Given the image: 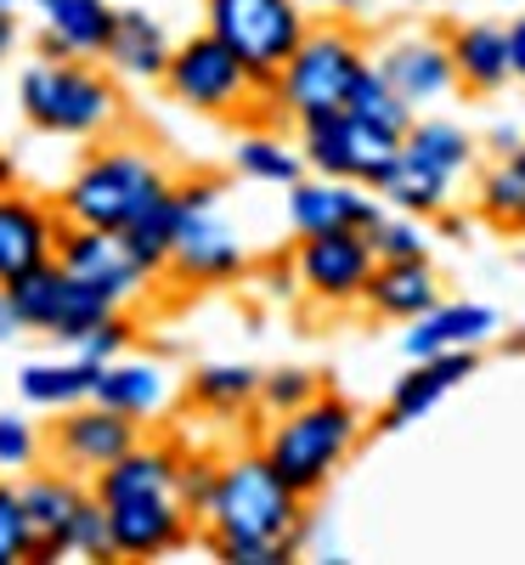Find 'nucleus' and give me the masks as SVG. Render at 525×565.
Here are the masks:
<instances>
[{"mask_svg": "<svg viewBox=\"0 0 525 565\" xmlns=\"http://www.w3.org/2000/svg\"><path fill=\"white\" fill-rule=\"evenodd\" d=\"M373 63V52L362 45L356 29H345V18H317L306 29V40L294 45V57L277 68V79L260 90V125H282L300 130L306 119L340 114L351 103V90L362 79V68Z\"/></svg>", "mask_w": 525, "mask_h": 565, "instance_id": "1", "label": "nucleus"}, {"mask_svg": "<svg viewBox=\"0 0 525 565\" xmlns=\"http://www.w3.org/2000/svg\"><path fill=\"white\" fill-rule=\"evenodd\" d=\"M226 537H255V543H311V514L306 498L271 469V458L260 447H237L221 452V481L215 498L204 509V548L226 543Z\"/></svg>", "mask_w": 525, "mask_h": 565, "instance_id": "2", "label": "nucleus"}, {"mask_svg": "<svg viewBox=\"0 0 525 565\" xmlns=\"http://www.w3.org/2000/svg\"><path fill=\"white\" fill-rule=\"evenodd\" d=\"M175 186V175L164 170V159L141 141H103L79 159V170L63 181L57 210L68 226H108L125 232L148 215L164 193Z\"/></svg>", "mask_w": 525, "mask_h": 565, "instance_id": "3", "label": "nucleus"}, {"mask_svg": "<svg viewBox=\"0 0 525 565\" xmlns=\"http://www.w3.org/2000/svg\"><path fill=\"white\" fill-rule=\"evenodd\" d=\"M367 441V413L340 396V391H322L317 402L294 407V413H282L271 418L266 430H260V452L271 458V469L282 481H289L306 503L340 476L345 458Z\"/></svg>", "mask_w": 525, "mask_h": 565, "instance_id": "4", "label": "nucleus"}, {"mask_svg": "<svg viewBox=\"0 0 525 565\" xmlns=\"http://www.w3.org/2000/svg\"><path fill=\"white\" fill-rule=\"evenodd\" d=\"M18 108L34 130L63 141H108L125 125V97L114 68H97L90 57H63V63L40 57L18 79Z\"/></svg>", "mask_w": 525, "mask_h": 565, "instance_id": "5", "label": "nucleus"}, {"mask_svg": "<svg viewBox=\"0 0 525 565\" xmlns=\"http://www.w3.org/2000/svg\"><path fill=\"white\" fill-rule=\"evenodd\" d=\"M170 90V103H181L186 114H204V119H232V125H249L260 108V79L244 68V57L232 52L226 40H215L210 29L175 40L170 68L159 79Z\"/></svg>", "mask_w": 525, "mask_h": 565, "instance_id": "6", "label": "nucleus"}, {"mask_svg": "<svg viewBox=\"0 0 525 565\" xmlns=\"http://www.w3.org/2000/svg\"><path fill=\"white\" fill-rule=\"evenodd\" d=\"M204 29L215 40H226L244 68L271 85L277 68L294 57V45L311 29V12L300 0H204Z\"/></svg>", "mask_w": 525, "mask_h": 565, "instance_id": "7", "label": "nucleus"}, {"mask_svg": "<svg viewBox=\"0 0 525 565\" xmlns=\"http://www.w3.org/2000/svg\"><path fill=\"white\" fill-rule=\"evenodd\" d=\"M7 295H12V306H18V317H23V334H45V340H57V345H68V351H74L108 311H119L108 295H97L90 282H79V277L63 271L57 260L29 266L23 277H12Z\"/></svg>", "mask_w": 525, "mask_h": 565, "instance_id": "8", "label": "nucleus"}, {"mask_svg": "<svg viewBox=\"0 0 525 565\" xmlns=\"http://www.w3.org/2000/svg\"><path fill=\"white\" fill-rule=\"evenodd\" d=\"M373 238L362 226H340V232H311L294 238V271H300V295L317 311H356L367 282H373Z\"/></svg>", "mask_w": 525, "mask_h": 565, "instance_id": "9", "label": "nucleus"}, {"mask_svg": "<svg viewBox=\"0 0 525 565\" xmlns=\"http://www.w3.org/2000/svg\"><path fill=\"white\" fill-rule=\"evenodd\" d=\"M300 153H306V170H317V175L378 186V175H385L401 153V136H390V130L367 125L362 114L340 108V114H322V119L300 125Z\"/></svg>", "mask_w": 525, "mask_h": 565, "instance_id": "10", "label": "nucleus"}, {"mask_svg": "<svg viewBox=\"0 0 525 565\" xmlns=\"http://www.w3.org/2000/svg\"><path fill=\"white\" fill-rule=\"evenodd\" d=\"M141 430H148L141 418H130V413H119V407H108L97 396L74 402V407H63L52 424H45V463H57V469H68V476L90 481L119 452H130L141 441Z\"/></svg>", "mask_w": 525, "mask_h": 565, "instance_id": "11", "label": "nucleus"}, {"mask_svg": "<svg viewBox=\"0 0 525 565\" xmlns=\"http://www.w3.org/2000/svg\"><path fill=\"white\" fill-rule=\"evenodd\" d=\"M57 266L74 271L79 282H90L97 295H108L114 306H136L153 295L159 271L136 255V244L125 232H108V226H63L57 238Z\"/></svg>", "mask_w": 525, "mask_h": 565, "instance_id": "12", "label": "nucleus"}, {"mask_svg": "<svg viewBox=\"0 0 525 565\" xmlns=\"http://www.w3.org/2000/svg\"><path fill=\"white\" fill-rule=\"evenodd\" d=\"M103 509H108V532H114V559H164L204 537L193 509L175 492H136V498H114Z\"/></svg>", "mask_w": 525, "mask_h": 565, "instance_id": "13", "label": "nucleus"}, {"mask_svg": "<svg viewBox=\"0 0 525 565\" xmlns=\"http://www.w3.org/2000/svg\"><path fill=\"white\" fill-rule=\"evenodd\" d=\"M249 271H255V260H249L244 238H237V226L221 221V210H204V215L181 221L164 282H175V289H226V282H244Z\"/></svg>", "mask_w": 525, "mask_h": 565, "instance_id": "14", "label": "nucleus"}, {"mask_svg": "<svg viewBox=\"0 0 525 565\" xmlns=\"http://www.w3.org/2000/svg\"><path fill=\"white\" fill-rule=\"evenodd\" d=\"M282 215H289L294 238H311V232H340V226H373L385 215V199L362 181H340V175H317L306 170L294 186H282Z\"/></svg>", "mask_w": 525, "mask_h": 565, "instance_id": "15", "label": "nucleus"}, {"mask_svg": "<svg viewBox=\"0 0 525 565\" xmlns=\"http://www.w3.org/2000/svg\"><path fill=\"white\" fill-rule=\"evenodd\" d=\"M373 68L385 74L418 114L463 90V85H458V63H452L447 34H401V40H390V45H378V52H373Z\"/></svg>", "mask_w": 525, "mask_h": 565, "instance_id": "16", "label": "nucleus"}, {"mask_svg": "<svg viewBox=\"0 0 525 565\" xmlns=\"http://www.w3.org/2000/svg\"><path fill=\"white\" fill-rule=\"evenodd\" d=\"M18 492H23L29 526H34V554H29V565L68 559V526H74V514H79L85 498H90V481L68 476V469H57V463H40V469H29V476H18Z\"/></svg>", "mask_w": 525, "mask_h": 565, "instance_id": "17", "label": "nucleus"}, {"mask_svg": "<svg viewBox=\"0 0 525 565\" xmlns=\"http://www.w3.org/2000/svg\"><path fill=\"white\" fill-rule=\"evenodd\" d=\"M481 373V351H436V356H413V367L390 385L385 413L373 418V430H407L413 418H424L429 407H441L458 385H469Z\"/></svg>", "mask_w": 525, "mask_h": 565, "instance_id": "18", "label": "nucleus"}, {"mask_svg": "<svg viewBox=\"0 0 525 565\" xmlns=\"http://www.w3.org/2000/svg\"><path fill=\"white\" fill-rule=\"evenodd\" d=\"M63 210L57 199H29L18 186L0 193V282L23 277L29 266L57 260V238H63Z\"/></svg>", "mask_w": 525, "mask_h": 565, "instance_id": "19", "label": "nucleus"}, {"mask_svg": "<svg viewBox=\"0 0 525 565\" xmlns=\"http://www.w3.org/2000/svg\"><path fill=\"white\" fill-rule=\"evenodd\" d=\"M40 40H34V52L45 63H63V57H90L97 63L108 52V40H114V18L119 7H108V0H40Z\"/></svg>", "mask_w": 525, "mask_h": 565, "instance_id": "20", "label": "nucleus"}, {"mask_svg": "<svg viewBox=\"0 0 525 565\" xmlns=\"http://www.w3.org/2000/svg\"><path fill=\"white\" fill-rule=\"evenodd\" d=\"M503 334V317L481 300H441L429 306L418 322H407V356H436V351H481Z\"/></svg>", "mask_w": 525, "mask_h": 565, "instance_id": "21", "label": "nucleus"}, {"mask_svg": "<svg viewBox=\"0 0 525 565\" xmlns=\"http://www.w3.org/2000/svg\"><path fill=\"white\" fill-rule=\"evenodd\" d=\"M429 306H441V271L429 255L418 260H378L373 266V282L362 295V311L378 317V322H418Z\"/></svg>", "mask_w": 525, "mask_h": 565, "instance_id": "22", "label": "nucleus"}, {"mask_svg": "<svg viewBox=\"0 0 525 565\" xmlns=\"http://www.w3.org/2000/svg\"><path fill=\"white\" fill-rule=\"evenodd\" d=\"M452 63H458V85L469 97H497L503 85H514V63H508V23H458L447 34Z\"/></svg>", "mask_w": 525, "mask_h": 565, "instance_id": "23", "label": "nucleus"}, {"mask_svg": "<svg viewBox=\"0 0 525 565\" xmlns=\"http://www.w3.org/2000/svg\"><path fill=\"white\" fill-rule=\"evenodd\" d=\"M401 159H413L418 170H429V175L447 181V186H463L474 175V164H481V141H474L463 125H452V119L418 114L413 130L401 136Z\"/></svg>", "mask_w": 525, "mask_h": 565, "instance_id": "24", "label": "nucleus"}, {"mask_svg": "<svg viewBox=\"0 0 525 565\" xmlns=\"http://www.w3.org/2000/svg\"><path fill=\"white\" fill-rule=\"evenodd\" d=\"M170 52H175V40L164 34V23H159L148 7H119L114 40H108L103 63H108L119 79H164Z\"/></svg>", "mask_w": 525, "mask_h": 565, "instance_id": "25", "label": "nucleus"}, {"mask_svg": "<svg viewBox=\"0 0 525 565\" xmlns=\"http://www.w3.org/2000/svg\"><path fill=\"white\" fill-rule=\"evenodd\" d=\"M170 396H175L170 373L148 356H119V362H103V373H97V402H108L141 424H153L170 407Z\"/></svg>", "mask_w": 525, "mask_h": 565, "instance_id": "26", "label": "nucleus"}, {"mask_svg": "<svg viewBox=\"0 0 525 565\" xmlns=\"http://www.w3.org/2000/svg\"><path fill=\"white\" fill-rule=\"evenodd\" d=\"M469 210H474V221L508 232V238L525 232V141L508 153H492V164H481Z\"/></svg>", "mask_w": 525, "mask_h": 565, "instance_id": "27", "label": "nucleus"}, {"mask_svg": "<svg viewBox=\"0 0 525 565\" xmlns=\"http://www.w3.org/2000/svg\"><path fill=\"white\" fill-rule=\"evenodd\" d=\"M97 373H103V362H90V356H63V362H29L23 373H18V396L29 402V407H40V413H63V407H74V402H90L97 396Z\"/></svg>", "mask_w": 525, "mask_h": 565, "instance_id": "28", "label": "nucleus"}, {"mask_svg": "<svg viewBox=\"0 0 525 565\" xmlns=\"http://www.w3.org/2000/svg\"><path fill=\"white\" fill-rule=\"evenodd\" d=\"M232 170L260 186H294L306 175V153H300V141H289L282 125H249L232 148Z\"/></svg>", "mask_w": 525, "mask_h": 565, "instance_id": "29", "label": "nucleus"}, {"mask_svg": "<svg viewBox=\"0 0 525 565\" xmlns=\"http://www.w3.org/2000/svg\"><path fill=\"white\" fill-rule=\"evenodd\" d=\"M260 380H266V367L255 362H204L186 380V402L215 418H237V413L260 407Z\"/></svg>", "mask_w": 525, "mask_h": 565, "instance_id": "30", "label": "nucleus"}, {"mask_svg": "<svg viewBox=\"0 0 525 565\" xmlns=\"http://www.w3.org/2000/svg\"><path fill=\"white\" fill-rule=\"evenodd\" d=\"M378 199H385L390 210H407V215H424V221H436L441 210H452L458 204V186H447V181H436L429 170H418L413 159H401L396 153V164L378 175V186H373Z\"/></svg>", "mask_w": 525, "mask_h": 565, "instance_id": "31", "label": "nucleus"}, {"mask_svg": "<svg viewBox=\"0 0 525 565\" xmlns=\"http://www.w3.org/2000/svg\"><path fill=\"white\" fill-rule=\"evenodd\" d=\"M351 114H362L367 125H378V130H390V136H407L413 130V119H418V108L401 97V90L378 74L373 63L362 68V79H356V90H351V103H345Z\"/></svg>", "mask_w": 525, "mask_h": 565, "instance_id": "32", "label": "nucleus"}, {"mask_svg": "<svg viewBox=\"0 0 525 565\" xmlns=\"http://www.w3.org/2000/svg\"><path fill=\"white\" fill-rule=\"evenodd\" d=\"M181 199H175V186H170V193L148 210V215H141L136 226H125V238L136 244V255L141 260H148L159 277H164V266H170V249H175V238H181Z\"/></svg>", "mask_w": 525, "mask_h": 565, "instance_id": "33", "label": "nucleus"}, {"mask_svg": "<svg viewBox=\"0 0 525 565\" xmlns=\"http://www.w3.org/2000/svg\"><path fill=\"white\" fill-rule=\"evenodd\" d=\"M367 238H373L378 260H418V255L436 249V232L424 226V215H407V210H390V204L367 226Z\"/></svg>", "mask_w": 525, "mask_h": 565, "instance_id": "34", "label": "nucleus"}, {"mask_svg": "<svg viewBox=\"0 0 525 565\" xmlns=\"http://www.w3.org/2000/svg\"><path fill=\"white\" fill-rule=\"evenodd\" d=\"M322 391H328V380H322L317 367H266V380H260V413L266 418H282V413L317 402Z\"/></svg>", "mask_w": 525, "mask_h": 565, "instance_id": "35", "label": "nucleus"}, {"mask_svg": "<svg viewBox=\"0 0 525 565\" xmlns=\"http://www.w3.org/2000/svg\"><path fill=\"white\" fill-rule=\"evenodd\" d=\"M45 463V430H34V418L0 413V476H29Z\"/></svg>", "mask_w": 525, "mask_h": 565, "instance_id": "36", "label": "nucleus"}, {"mask_svg": "<svg viewBox=\"0 0 525 565\" xmlns=\"http://www.w3.org/2000/svg\"><path fill=\"white\" fill-rule=\"evenodd\" d=\"M34 554V526H29V509L12 476H0V565H29Z\"/></svg>", "mask_w": 525, "mask_h": 565, "instance_id": "37", "label": "nucleus"}, {"mask_svg": "<svg viewBox=\"0 0 525 565\" xmlns=\"http://www.w3.org/2000/svg\"><path fill=\"white\" fill-rule=\"evenodd\" d=\"M215 481H221V452H186L181 447V469H175V498L193 509V521L204 526V509L215 498Z\"/></svg>", "mask_w": 525, "mask_h": 565, "instance_id": "38", "label": "nucleus"}, {"mask_svg": "<svg viewBox=\"0 0 525 565\" xmlns=\"http://www.w3.org/2000/svg\"><path fill=\"white\" fill-rule=\"evenodd\" d=\"M68 559H97V565H108V559H114L108 509H103V498H97V492L85 498V509L74 514V526H68Z\"/></svg>", "mask_w": 525, "mask_h": 565, "instance_id": "39", "label": "nucleus"}, {"mask_svg": "<svg viewBox=\"0 0 525 565\" xmlns=\"http://www.w3.org/2000/svg\"><path fill=\"white\" fill-rule=\"evenodd\" d=\"M79 356H90V362H119V356H130L136 351V322H130V311L119 306V311H108L90 334L74 345Z\"/></svg>", "mask_w": 525, "mask_h": 565, "instance_id": "40", "label": "nucleus"}, {"mask_svg": "<svg viewBox=\"0 0 525 565\" xmlns=\"http://www.w3.org/2000/svg\"><path fill=\"white\" fill-rule=\"evenodd\" d=\"M210 554L221 565H289L300 559L294 543H255V537H226V543H210Z\"/></svg>", "mask_w": 525, "mask_h": 565, "instance_id": "41", "label": "nucleus"}, {"mask_svg": "<svg viewBox=\"0 0 525 565\" xmlns=\"http://www.w3.org/2000/svg\"><path fill=\"white\" fill-rule=\"evenodd\" d=\"M249 277L260 282V295H266V300H300V271H294V249H289V255H277V260H266V266H255Z\"/></svg>", "mask_w": 525, "mask_h": 565, "instance_id": "42", "label": "nucleus"}, {"mask_svg": "<svg viewBox=\"0 0 525 565\" xmlns=\"http://www.w3.org/2000/svg\"><path fill=\"white\" fill-rule=\"evenodd\" d=\"M175 199H181V215H204V210H221L226 186H221V175H181Z\"/></svg>", "mask_w": 525, "mask_h": 565, "instance_id": "43", "label": "nucleus"}, {"mask_svg": "<svg viewBox=\"0 0 525 565\" xmlns=\"http://www.w3.org/2000/svg\"><path fill=\"white\" fill-rule=\"evenodd\" d=\"M508 63H514V85H525V12L508 23Z\"/></svg>", "mask_w": 525, "mask_h": 565, "instance_id": "44", "label": "nucleus"}, {"mask_svg": "<svg viewBox=\"0 0 525 565\" xmlns=\"http://www.w3.org/2000/svg\"><path fill=\"white\" fill-rule=\"evenodd\" d=\"M18 334H23V317H18V306H12V295H7V282H0V345L18 340Z\"/></svg>", "mask_w": 525, "mask_h": 565, "instance_id": "45", "label": "nucleus"}, {"mask_svg": "<svg viewBox=\"0 0 525 565\" xmlns=\"http://www.w3.org/2000/svg\"><path fill=\"white\" fill-rule=\"evenodd\" d=\"M300 7H306L311 18H351L362 0H300Z\"/></svg>", "mask_w": 525, "mask_h": 565, "instance_id": "46", "label": "nucleus"}, {"mask_svg": "<svg viewBox=\"0 0 525 565\" xmlns=\"http://www.w3.org/2000/svg\"><path fill=\"white\" fill-rule=\"evenodd\" d=\"M469 221H474V210H469V215H463L458 204H452V210H441V215H436V238H458V232H463Z\"/></svg>", "mask_w": 525, "mask_h": 565, "instance_id": "47", "label": "nucleus"}, {"mask_svg": "<svg viewBox=\"0 0 525 565\" xmlns=\"http://www.w3.org/2000/svg\"><path fill=\"white\" fill-rule=\"evenodd\" d=\"M18 34H23V29H18V12H7V7H0V63L12 57V45H18Z\"/></svg>", "mask_w": 525, "mask_h": 565, "instance_id": "48", "label": "nucleus"}, {"mask_svg": "<svg viewBox=\"0 0 525 565\" xmlns=\"http://www.w3.org/2000/svg\"><path fill=\"white\" fill-rule=\"evenodd\" d=\"M519 141H525V136H519L514 125H497V130L486 136V148H492V153H508V148H519Z\"/></svg>", "mask_w": 525, "mask_h": 565, "instance_id": "49", "label": "nucleus"}, {"mask_svg": "<svg viewBox=\"0 0 525 565\" xmlns=\"http://www.w3.org/2000/svg\"><path fill=\"white\" fill-rule=\"evenodd\" d=\"M7 186H18V164H12V153H0V193Z\"/></svg>", "mask_w": 525, "mask_h": 565, "instance_id": "50", "label": "nucleus"}, {"mask_svg": "<svg viewBox=\"0 0 525 565\" xmlns=\"http://www.w3.org/2000/svg\"><path fill=\"white\" fill-rule=\"evenodd\" d=\"M0 7H7V12H29V7H34V12H40V0H0Z\"/></svg>", "mask_w": 525, "mask_h": 565, "instance_id": "51", "label": "nucleus"}, {"mask_svg": "<svg viewBox=\"0 0 525 565\" xmlns=\"http://www.w3.org/2000/svg\"><path fill=\"white\" fill-rule=\"evenodd\" d=\"M514 351H525V340H514Z\"/></svg>", "mask_w": 525, "mask_h": 565, "instance_id": "52", "label": "nucleus"}]
</instances>
